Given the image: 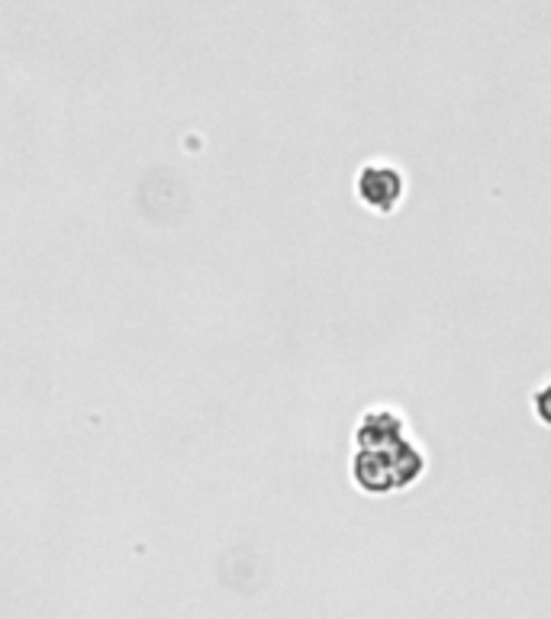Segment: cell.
I'll use <instances>...</instances> for the list:
<instances>
[{
  "mask_svg": "<svg viewBox=\"0 0 551 619\" xmlns=\"http://www.w3.org/2000/svg\"><path fill=\"white\" fill-rule=\"evenodd\" d=\"M406 197V175L401 165L394 162H384V158H374L365 162L358 172H355V200L377 214V217H391L397 214V207L404 204Z\"/></svg>",
  "mask_w": 551,
  "mask_h": 619,
  "instance_id": "2",
  "label": "cell"
},
{
  "mask_svg": "<svg viewBox=\"0 0 551 619\" xmlns=\"http://www.w3.org/2000/svg\"><path fill=\"white\" fill-rule=\"evenodd\" d=\"M426 474V452L406 436L384 448H355L352 455V481L367 497L401 494L419 484Z\"/></svg>",
  "mask_w": 551,
  "mask_h": 619,
  "instance_id": "1",
  "label": "cell"
},
{
  "mask_svg": "<svg viewBox=\"0 0 551 619\" xmlns=\"http://www.w3.org/2000/svg\"><path fill=\"white\" fill-rule=\"evenodd\" d=\"M532 413H536V420H539L542 426H549L551 430V381L539 384V388L532 391Z\"/></svg>",
  "mask_w": 551,
  "mask_h": 619,
  "instance_id": "4",
  "label": "cell"
},
{
  "mask_svg": "<svg viewBox=\"0 0 551 619\" xmlns=\"http://www.w3.org/2000/svg\"><path fill=\"white\" fill-rule=\"evenodd\" d=\"M406 436L409 426L397 406H371L355 423V448H384Z\"/></svg>",
  "mask_w": 551,
  "mask_h": 619,
  "instance_id": "3",
  "label": "cell"
}]
</instances>
